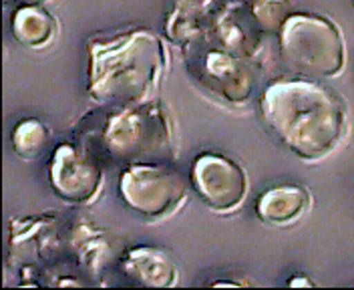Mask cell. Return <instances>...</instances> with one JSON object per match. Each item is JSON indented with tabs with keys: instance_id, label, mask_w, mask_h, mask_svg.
Returning <instances> with one entry per match:
<instances>
[{
	"instance_id": "obj_1",
	"label": "cell",
	"mask_w": 354,
	"mask_h": 290,
	"mask_svg": "<svg viewBox=\"0 0 354 290\" xmlns=\"http://www.w3.org/2000/svg\"><path fill=\"white\" fill-rule=\"evenodd\" d=\"M262 117L274 139L304 161L330 156L348 129L340 95L310 79L272 83L262 95Z\"/></svg>"
},
{
	"instance_id": "obj_2",
	"label": "cell",
	"mask_w": 354,
	"mask_h": 290,
	"mask_svg": "<svg viewBox=\"0 0 354 290\" xmlns=\"http://www.w3.org/2000/svg\"><path fill=\"white\" fill-rule=\"evenodd\" d=\"M167 63L163 41L151 30H133L88 45V95L117 109L149 103Z\"/></svg>"
},
{
	"instance_id": "obj_3",
	"label": "cell",
	"mask_w": 354,
	"mask_h": 290,
	"mask_svg": "<svg viewBox=\"0 0 354 290\" xmlns=\"http://www.w3.org/2000/svg\"><path fill=\"white\" fill-rule=\"evenodd\" d=\"M278 37L280 59L290 73L310 81H324L342 73L344 39L330 19L292 15Z\"/></svg>"
},
{
	"instance_id": "obj_4",
	"label": "cell",
	"mask_w": 354,
	"mask_h": 290,
	"mask_svg": "<svg viewBox=\"0 0 354 290\" xmlns=\"http://www.w3.org/2000/svg\"><path fill=\"white\" fill-rule=\"evenodd\" d=\"M103 145L111 156L125 163H161L174 157V125L161 107L143 103L119 109L107 121Z\"/></svg>"
},
{
	"instance_id": "obj_5",
	"label": "cell",
	"mask_w": 354,
	"mask_h": 290,
	"mask_svg": "<svg viewBox=\"0 0 354 290\" xmlns=\"http://www.w3.org/2000/svg\"><path fill=\"white\" fill-rule=\"evenodd\" d=\"M123 201L147 220H161L187 200V185L181 176L163 163H133L119 181Z\"/></svg>"
},
{
	"instance_id": "obj_6",
	"label": "cell",
	"mask_w": 354,
	"mask_h": 290,
	"mask_svg": "<svg viewBox=\"0 0 354 290\" xmlns=\"http://www.w3.org/2000/svg\"><path fill=\"white\" fill-rule=\"evenodd\" d=\"M194 188L201 201L220 214L236 212L245 200L248 178L242 167L218 154H203L196 159L194 170Z\"/></svg>"
},
{
	"instance_id": "obj_7",
	"label": "cell",
	"mask_w": 354,
	"mask_h": 290,
	"mask_svg": "<svg viewBox=\"0 0 354 290\" xmlns=\"http://www.w3.org/2000/svg\"><path fill=\"white\" fill-rule=\"evenodd\" d=\"M50 185L59 198L71 203H88L103 188V170L87 149L59 145L50 161Z\"/></svg>"
},
{
	"instance_id": "obj_8",
	"label": "cell",
	"mask_w": 354,
	"mask_h": 290,
	"mask_svg": "<svg viewBox=\"0 0 354 290\" xmlns=\"http://www.w3.org/2000/svg\"><path fill=\"white\" fill-rule=\"evenodd\" d=\"M123 272L135 284L147 289H171L179 278L176 262L153 246H137L129 250L123 258Z\"/></svg>"
},
{
	"instance_id": "obj_9",
	"label": "cell",
	"mask_w": 354,
	"mask_h": 290,
	"mask_svg": "<svg viewBox=\"0 0 354 290\" xmlns=\"http://www.w3.org/2000/svg\"><path fill=\"white\" fill-rule=\"evenodd\" d=\"M310 192L302 185H278L258 201V216L268 226H290L308 212Z\"/></svg>"
},
{
	"instance_id": "obj_10",
	"label": "cell",
	"mask_w": 354,
	"mask_h": 290,
	"mask_svg": "<svg viewBox=\"0 0 354 290\" xmlns=\"http://www.w3.org/2000/svg\"><path fill=\"white\" fill-rule=\"evenodd\" d=\"M205 75L214 83V87L223 95V99L243 103L252 95V79L243 63L236 61L234 57L212 53L205 61Z\"/></svg>"
},
{
	"instance_id": "obj_11",
	"label": "cell",
	"mask_w": 354,
	"mask_h": 290,
	"mask_svg": "<svg viewBox=\"0 0 354 290\" xmlns=\"http://www.w3.org/2000/svg\"><path fill=\"white\" fill-rule=\"evenodd\" d=\"M57 33V21L41 6H22L12 17V35L24 48L41 51L55 41Z\"/></svg>"
},
{
	"instance_id": "obj_12",
	"label": "cell",
	"mask_w": 354,
	"mask_h": 290,
	"mask_svg": "<svg viewBox=\"0 0 354 290\" xmlns=\"http://www.w3.org/2000/svg\"><path fill=\"white\" fill-rule=\"evenodd\" d=\"M50 141V129L39 119H24L12 132L15 154L24 161H35Z\"/></svg>"
},
{
	"instance_id": "obj_13",
	"label": "cell",
	"mask_w": 354,
	"mask_h": 290,
	"mask_svg": "<svg viewBox=\"0 0 354 290\" xmlns=\"http://www.w3.org/2000/svg\"><path fill=\"white\" fill-rule=\"evenodd\" d=\"M252 17L262 33L280 35L288 19L292 17L290 2L288 0H256L252 6Z\"/></svg>"
},
{
	"instance_id": "obj_14",
	"label": "cell",
	"mask_w": 354,
	"mask_h": 290,
	"mask_svg": "<svg viewBox=\"0 0 354 290\" xmlns=\"http://www.w3.org/2000/svg\"><path fill=\"white\" fill-rule=\"evenodd\" d=\"M6 4H15L17 8H22V6H39L44 0H4Z\"/></svg>"
},
{
	"instance_id": "obj_15",
	"label": "cell",
	"mask_w": 354,
	"mask_h": 290,
	"mask_svg": "<svg viewBox=\"0 0 354 290\" xmlns=\"http://www.w3.org/2000/svg\"><path fill=\"white\" fill-rule=\"evenodd\" d=\"M288 284L290 287H314V282H310L308 278H292Z\"/></svg>"
}]
</instances>
